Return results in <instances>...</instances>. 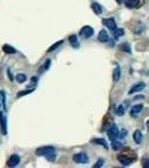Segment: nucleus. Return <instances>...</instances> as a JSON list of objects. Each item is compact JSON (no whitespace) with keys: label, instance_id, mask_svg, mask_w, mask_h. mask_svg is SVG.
Listing matches in <instances>:
<instances>
[{"label":"nucleus","instance_id":"f257e3e1","mask_svg":"<svg viewBox=\"0 0 149 168\" xmlns=\"http://www.w3.org/2000/svg\"><path fill=\"white\" fill-rule=\"evenodd\" d=\"M38 156H45L47 160L50 162H54L56 159V152H55V148L52 146H43V147H39L37 151H35Z\"/></svg>","mask_w":149,"mask_h":168},{"label":"nucleus","instance_id":"f03ea898","mask_svg":"<svg viewBox=\"0 0 149 168\" xmlns=\"http://www.w3.org/2000/svg\"><path fill=\"white\" fill-rule=\"evenodd\" d=\"M136 154L132 151V150H124L122 154H119L118 155V160L121 162L123 166H130L131 163H133L136 160Z\"/></svg>","mask_w":149,"mask_h":168},{"label":"nucleus","instance_id":"7ed1b4c3","mask_svg":"<svg viewBox=\"0 0 149 168\" xmlns=\"http://www.w3.org/2000/svg\"><path fill=\"white\" fill-rule=\"evenodd\" d=\"M107 135H109V139L115 141L117 138H119V127L115 124H111V126L107 129Z\"/></svg>","mask_w":149,"mask_h":168},{"label":"nucleus","instance_id":"20e7f679","mask_svg":"<svg viewBox=\"0 0 149 168\" xmlns=\"http://www.w3.org/2000/svg\"><path fill=\"white\" fill-rule=\"evenodd\" d=\"M144 4V0H126V7L130 9L140 8Z\"/></svg>","mask_w":149,"mask_h":168},{"label":"nucleus","instance_id":"39448f33","mask_svg":"<svg viewBox=\"0 0 149 168\" xmlns=\"http://www.w3.org/2000/svg\"><path fill=\"white\" fill-rule=\"evenodd\" d=\"M94 30L92 26H89V25H86V26L81 28V30H80V35H81L82 38H90L93 35Z\"/></svg>","mask_w":149,"mask_h":168},{"label":"nucleus","instance_id":"423d86ee","mask_svg":"<svg viewBox=\"0 0 149 168\" xmlns=\"http://www.w3.org/2000/svg\"><path fill=\"white\" fill-rule=\"evenodd\" d=\"M73 162H76V163H88L89 158L85 152H79V154H75L73 155Z\"/></svg>","mask_w":149,"mask_h":168},{"label":"nucleus","instance_id":"0eeeda50","mask_svg":"<svg viewBox=\"0 0 149 168\" xmlns=\"http://www.w3.org/2000/svg\"><path fill=\"white\" fill-rule=\"evenodd\" d=\"M102 24L107 28L109 30H112V32H114L115 29H117V23H115L114 19H103V20H102Z\"/></svg>","mask_w":149,"mask_h":168},{"label":"nucleus","instance_id":"6e6552de","mask_svg":"<svg viewBox=\"0 0 149 168\" xmlns=\"http://www.w3.org/2000/svg\"><path fill=\"white\" fill-rule=\"evenodd\" d=\"M144 88H145V83H144V81H140V83H136L132 88L130 89V92H128V93H130V95H133V93H136V92L143 91Z\"/></svg>","mask_w":149,"mask_h":168},{"label":"nucleus","instance_id":"1a4fd4ad","mask_svg":"<svg viewBox=\"0 0 149 168\" xmlns=\"http://www.w3.org/2000/svg\"><path fill=\"white\" fill-rule=\"evenodd\" d=\"M19 163H20V156L19 155H12L8 160H7V166L8 167H16Z\"/></svg>","mask_w":149,"mask_h":168},{"label":"nucleus","instance_id":"9d476101","mask_svg":"<svg viewBox=\"0 0 149 168\" xmlns=\"http://www.w3.org/2000/svg\"><path fill=\"white\" fill-rule=\"evenodd\" d=\"M109 40H110V37H109V33L106 30H101L98 33V41L100 42H109Z\"/></svg>","mask_w":149,"mask_h":168},{"label":"nucleus","instance_id":"9b49d317","mask_svg":"<svg viewBox=\"0 0 149 168\" xmlns=\"http://www.w3.org/2000/svg\"><path fill=\"white\" fill-rule=\"evenodd\" d=\"M141 110H143V105H141V104H136L135 106H132V109H131V116L136 117L137 114L141 112Z\"/></svg>","mask_w":149,"mask_h":168},{"label":"nucleus","instance_id":"f8f14e48","mask_svg":"<svg viewBox=\"0 0 149 168\" xmlns=\"http://www.w3.org/2000/svg\"><path fill=\"white\" fill-rule=\"evenodd\" d=\"M3 51H4L5 54H16V53H17V50L14 49V47H12L10 45L5 44L4 46H3Z\"/></svg>","mask_w":149,"mask_h":168},{"label":"nucleus","instance_id":"ddd939ff","mask_svg":"<svg viewBox=\"0 0 149 168\" xmlns=\"http://www.w3.org/2000/svg\"><path fill=\"white\" fill-rule=\"evenodd\" d=\"M133 141H135L136 145H140L141 141H143V134H141L140 130H136L135 133H133Z\"/></svg>","mask_w":149,"mask_h":168},{"label":"nucleus","instance_id":"4468645a","mask_svg":"<svg viewBox=\"0 0 149 168\" xmlns=\"http://www.w3.org/2000/svg\"><path fill=\"white\" fill-rule=\"evenodd\" d=\"M92 143L101 145V146H103L105 148H107V147H109L107 143H106V141H105V139H102V138H94V139H92Z\"/></svg>","mask_w":149,"mask_h":168},{"label":"nucleus","instance_id":"2eb2a0df","mask_svg":"<svg viewBox=\"0 0 149 168\" xmlns=\"http://www.w3.org/2000/svg\"><path fill=\"white\" fill-rule=\"evenodd\" d=\"M119 78H121V67L117 66L114 69V72H112V80L114 81H118Z\"/></svg>","mask_w":149,"mask_h":168},{"label":"nucleus","instance_id":"dca6fc26","mask_svg":"<svg viewBox=\"0 0 149 168\" xmlns=\"http://www.w3.org/2000/svg\"><path fill=\"white\" fill-rule=\"evenodd\" d=\"M70 42H71V45L73 46L75 49H77L79 47V40H77V35L76 34H72V35H70Z\"/></svg>","mask_w":149,"mask_h":168},{"label":"nucleus","instance_id":"f3484780","mask_svg":"<svg viewBox=\"0 0 149 168\" xmlns=\"http://www.w3.org/2000/svg\"><path fill=\"white\" fill-rule=\"evenodd\" d=\"M111 147H112V150H115V151H119V150H123V148H124V147H123V145L121 143V142H118L117 139H115V141H112Z\"/></svg>","mask_w":149,"mask_h":168},{"label":"nucleus","instance_id":"a211bd4d","mask_svg":"<svg viewBox=\"0 0 149 168\" xmlns=\"http://www.w3.org/2000/svg\"><path fill=\"white\" fill-rule=\"evenodd\" d=\"M92 9L94 11V13H96V15H101V13H102V7L98 4V3H93V4H92Z\"/></svg>","mask_w":149,"mask_h":168},{"label":"nucleus","instance_id":"6ab92c4d","mask_svg":"<svg viewBox=\"0 0 149 168\" xmlns=\"http://www.w3.org/2000/svg\"><path fill=\"white\" fill-rule=\"evenodd\" d=\"M0 121H1V134H7V124H5V117L0 114Z\"/></svg>","mask_w":149,"mask_h":168},{"label":"nucleus","instance_id":"aec40b11","mask_svg":"<svg viewBox=\"0 0 149 168\" xmlns=\"http://www.w3.org/2000/svg\"><path fill=\"white\" fill-rule=\"evenodd\" d=\"M50 64H51V60L47 59L46 62L43 63V66L41 67V69H39V74H42V72H45L46 70H49V69H50Z\"/></svg>","mask_w":149,"mask_h":168},{"label":"nucleus","instance_id":"412c9836","mask_svg":"<svg viewBox=\"0 0 149 168\" xmlns=\"http://www.w3.org/2000/svg\"><path fill=\"white\" fill-rule=\"evenodd\" d=\"M16 80L19 81V83H24V81H26V75L25 74H17L16 75Z\"/></svg>","mask_w":149,"mask_h":168},{"label":"nucleus","instance_id":"4be33fe9","mask_svg":"<svg viewBox=\"0 0 149 168\" xmlns=\"http://www.w3.org/2000/svg\"><path fill=\"white\" fill-rule=\"evenodd\" d=\"M63 42H64V41H58V42H56V44H54L52 46H50V47H49V49H47V51H49V53H51V51H54V50H55V49H58V47H59V46H60L61 44H63Z\"/></svg>","mask_w":149,"mask_h":168},{"label":"nucleus","instance_id":"5701e85b","mask_svg":"<svg viewBox=\"0 0 149 168\" xmlns=\"http://www.w3.org/2000/svg\"><path fill=\"white\" fill-rule=\"evenodd\" d=\"M123 34H124V30H123V29H118V28H117V29L114 30V37H115V38L122 37Z\"/></svg>","mask_w":149,"mask_h":168},{"label":"nucleus","instance_id":"b1692460","mask_svg":"<svg viewBox=\"0 0 149 168\" xmlns=\"http://www.w3.org/2000/svg\"><path fill=\"white\" fill-rule=\"evenodd\" d=\"M121 49H122V50H124V51H127V53H128V54L131 53V47H130V45H128V44H126V42H124V44H123V45L121 46Z\"/></svg>","mask_w":149,"mask_h":168},{"label":"nucleus","instance_id":"393cba45","mask_svg":"<svg viewBox=\"0 0 149 168\" xmlns=\"http://www.w3.org/2000/svg\"><path fill=\"white\" fill-rule=\"evenodd\" d=\"M117 113L119 116H123V114H124V105H119L117 108Z\"/></svg>","mask_w":149,"mask_h":168},{"label":"nucleus","instance_id":"a878e982","mask_svg":"<svg viewBox=\"0 0 149 168\" xmlns=\"http://www.w3.org/2000/svg\"><path fill=\"white\" fill-rule=\"evenodd\" d=\"M30 92H33V88L31 89H28V91H21V92H19V93H17V96H19V97H21V96L28 95V93H30Z\"/></svg>","mask_w":149,"mask_h":168},{"label":"nucleus","instance_id":"bb28decb","mask_svg":"<svg viewBox=\"0 0 149 168\" xmlns=\"http://www.w3.org/2000/svg\"><path fill=\"white\" fill-rule=\"evenodd\" d=\"M102 166H103V159H100L96 164H94V168H100V167H102Z\"/></svg>","mask_w":149,"mask_h":168},{"label":"nucleus","instance_id":"cd10ccee","mask_svg":"<svg viewBox=\"0 0 149 168\" xmlns=\"http://www.w3.org/2000/svg\"><path fill=\"white\" fill-rule=\"evenodd\" d=\"M127 135V130H122V131H119V138L123 139Z\"/></svg>","mask_w":149,"mask_h":168},{"label":"nucleus","instance_id":"c85d7f7f","mask_svg":"<svg viewBox=\"0 0 149 168\" xmlns=\"http://www.w3.org/2000/svg\"><path fill=\"white\" fill-rule=\"evenodd\" d=\"M7 74H8V78H9V80H13L14 78H13V75H12V72H10V69H8L7 70Z\"/></svg>","mask_w":149,"mask_h":168},{"label":"nucleus","instance_id":"c756f323","mask_svg":"<svg viewBox=\"0 0 149 168\" xmlns=\"http://www.w3.org/2000/svg\"><path fill=\"white\" fill-rule=\"evenodd\" d=\"M143 166H144V167H149V160H148V158H145V159H144Z\"/></svg>","mask_w":149,"mask_h":168},{"label":"nucleus","instance_id":"7c9ffc66","mask_svg":"<svg viewBox=\"0 0 149 168\" xmlns=\"http://www.w3.org/2000/svg\"><path fill=\"white\" fill-rule=\"evenodd\" d=\"M37 80H38V79H37L35 76H34V78H31V81H33V83H37Z\"/></svg>","mask_w":149,"mask_h":168},{"label":"nucleus","instance_id":"2f4dec72","mask_svg":"<svg viewBox=\"0 0 149 168\" xmlns=\"http://www.w3.org/2000/svg\"><path fill=\"white\" fill-rule=\"evenodd\" d=\"M147 127H148V130H149V120L147 121Z\"/></svg>","mask_w":149,"mask_h":168},{"label":"nucleus","instance_id":"473e14b6","mask_svg":"<svg viewBox=\"0 0 149 168\" xmlns=\"http://www.w3.org/2000/svg\"><path fill=\"white\" fill-rule=\"evenodd\" d=\"M117 3H119V4H121V3H123V0H117Z\"/></svg>","mask_w":149,"mask_h":168}]
</instances>
